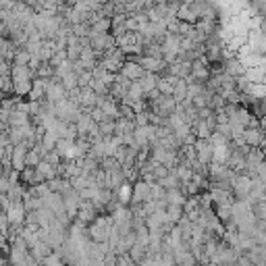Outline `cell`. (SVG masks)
Segmentation results:
<instances>
[{
    "label": "cell",
    "mask_w": 266,
    "mask_h": 266,
    "mask_svg": "<svg viewBox=\"0 0 266 266\" xmlns=\"http://www.w3.org/2000/svg\"><path fill=\"white\" fill-rule=\"evenodd\" d=\"M150 185L152 183H146L142 179H137L135 183H131V200H129V206H140L150 198Z\"/></svg>",
    "instance_id": "1"
},
{
    "label": "cell",
    "mask_w": 266,
    "mask_h": 266,
    "mask_svg": "<svg viewBox=\"0 0 266 266\" xmlns=\"http://www.w3.org/2000/svg\"><path fill=\"white\" fill-rule=\"evenodd\" d=\"M250 190H252V179L248 175H235L233 179V187H231V193L235 200H245L250 195Z\"/></svg>",
    "instance_id": "2"
},
{
    "label": "cell",
    "mask_w": 266,
    "mask_h": 266,
    "mask_svg": "<svg viewBox=\"0 0 266 266\" xmlns=\"http://www.w3.org/2000/svg\"><path fill=\"white\" fill-rule=\"evenodd\" d=\"M44 98H46L48 102L56 104V102H61V100H65V98H67V90H65L63 83L58 81V79L50 77V79L46 81V94H44Z\"/></svg>",
    "instance_id": "3"
},
{
    "label": "cell",
    "mask_w": 266,
    "mask_h": 266,
    "mask_svg": "<svg viewBox=\"0 0 266 266\" xmlns=\"http://www.w3.org/2000/svg\"><path fill=\"white\" fill-rule=\"evenodd\" d=\"M193 150H195V160H198V162L208 164L212 160V150H214V148L210 146L208 140H195Z\"/></svg>",
    "instance_id": "4"
},
{
    "label": "cell",
    "mask_w": 266,
    "mask_h": 266,
    "mask_svg": "<svg viewBox=\"0 0 266 266\" xmlns=\"http://www.w3.org/2000/svg\"><path fill=\"white\" fill-rule=\"evenodd\" d=\"M4 214H6V221H8L11 227H21L23 221H25V208H23L21 202L11 204V208H8Z\"/></svg>",
    "instance_id": "5"
},
{
    "label": "cell",
    "mask_w": 266,
    "mask_h": 266,
    "mask_svg": "<svg viewBox=\"0 0 266 266\" xmlns=\"http://www.w3.org/2000/svg\"><path fill=\"white\" fill-rule=\"evenodd\" d=\"M11 81L13 83H21V81H34L36 79V73L32 71L29 67H19V65H11Z\"/></svg>",
    "instance_id": "6"
},
{
    "label": "cell",
    "mask_w": 266,
    "mask_h": 266,
    "mask_svg": "<svg viewBox=\"0 0 266 266\" xmlns=\"http://www.w3.org/2000/svg\"><path fill=\"white\" fill-rule=\"evenodd\" d=\"M243 142L250 148H262L264 146V129H252V127H245L243 129Z\"/></svg>",
    "instance_id": "7"
},
{
    "label": "cell",
    "mask_w": 266,
    "mask_h": 266,
    "mask_svg": "<svg viewBox=\"0 0 266 266\" xmlns=\"http://www.w3.org/2000/svg\"><path fill=\"white\" fill-rule=\"evenodd\" d=\"M119 73L125 77V79H129V81H137V79H142V77L146 75L144 69L137 65V63H133V61H125Z\"/></svg>",
    "instance_id": "8"
},
{
    "label": "cell",
    "mask_w": 266,
    "mask_h": 266,
    "mask_svg": "<svg viewBox=\"0 0 266 266\" xmlns=\"http://www.w3.org/2000/svg\"><path fill=\"white\" fill-rule=\"evenodd\" d=\"M208 193H210V200H212V208H216V206H227V204H231L235 200L231 191L219 190V187H210Z\"/></svg>",
    "instance_id": "9"
},
{
    "label": "cell",
    "mask_w": 266,
    "mask_h": 266,
    "mask_svg": "<svg viewBox=\"0 0 266 266\" xmlns=\"http://www.w3.org/2000/svg\"><path fill=\"white\" fill-rule=\"evenodd\" d=\"M25 154H27V148L23 144H17L13 146V154H11V169L21 173L25 169Z\"/></svg>",
    "instance_id": "10"
},
{
    "label": "cell",
    "mask_w": 266,
    "mask_h": 266,
    "mask_svg": "<svg viewBox=\"0 0 266 266\" xmlns=\"http://www.w3.org/2000/svg\"><path fill=\"white\" fill-rule=\"evenodd\" d=\"M94 125H96V123L92 121L90 113H87V111H81V113H79V116H77V121H75L77 137H85V135H87V131H90Z\"/></svg>",
    "instance_id": "11"
},
{
    "label": "cell",
    "mask_w": 266,
    "mask_h": 266,
    "mask_svg": "<svg viewBox=\"0 0 266 266\" xmlns=\"http://www.w3.org/2000/svg\"><path fill=\"white\" fill-rule=\"evenodd\" d=\"M52 252H54V250L50 248V245H46V243H42V241H38L36 245H32V248H29V256H32V258H34L38 264H42Z\"/></svg>",
    "instance_id": "12"
},
{
    "label": "cell",
    "mask_w": 266,
    "mask_h": 266,
    "mask_svg": "<svg viewBox=\"0 0 266 266\" xmlns=\"http://www.w3.org/2000/svg\"><path fill=\"white\" fill-rule=\"evenodd\" d=\"M46 81L48 79H40V77H36V79L32 81V90H29L27 98L34 102H40L44 100V94H46Z\"/></svg>",
    "instance_id": "13"
},
{
    "label": "cell",
    "mask_w": 266,
    "mask_h": 266,
    "mask_svg": "<svg viewBox=\"0 0 266 266\" xmlns=\"http://www.w3.org/2000/svg\"><path fill=\"white\" fill-rule=\"evenodd\" d=\"M36 173L40 175L44 181H50V179H54V177H56V169L50 162H46V160H40L36 164Z\"/></svg>",
    "instance_id": "14"
},
{
    "label": "cell",
    "mask_w": 266,
    "mask_h": 266,
    "mask_svg": "<svg viewBox=\"0 0 266 266\" xmlns=\"http://www.w3.org/2000/svg\"><path fill=\"white\" fill-rule=\"evenodd\" d=\"M56 48H54V42L52 40H42V46H40V52H38V56H40L42 63H48L50 58L54 56Z\"/></svg>",
    "instance_id": "15"
},
{
    "label": "cell",
    "mask_w": 266,
    "mask_h": 266,
    "mask_svg": "<svg viewBox=\"0 0 266 266\" xmlns=\"http://www.w3.org/2000/svg\"><path fill=\"white\" fill-rule=\"evenodd\" d=\"M98 63H100V65L104 67V71H106V73L116 75V73L121 71V67H123V63H125V61H119V58H100Z\"/></svg>",
    "instance_id": "16"
},
{
    "label": "cell",
    "mask_w": 266,
    "mask_h": 266,
    "mask_svg": "<svg viewBox=\"0 0 266 266\" xmlns=\"http://www.w3.org/2000/svg\"><path fill=\"white\" fill-rule=\"evenodd\" d=\"M140 81V85H142V92H144V96L148 94V92H152V90H156V81H158V75H154V73H146L142 79H137Z\"/></svg>",
    "instance_id": "17"
},
{
    "label": "cell",
    "mask_w": 266,
    "mask_h": 266,
    "mask_svg": "<svg viewBox=\"0 0 266 266\" xmlns=\"http://www.w3.org/2000/svg\"><path fill=\"white\" fill-rule=\"evenodd\" d=\"M156 183H158V185L162 187V190H179V185H181V181H179V179H177V177H175L173 169L169 171V175H166V177H162V179H158Z\"/></svg>",
    "instance_id": "18"
},
{
    "label": "cell",
    "mask_w": 266,
    "mask_h": 266,
    "mask_svg": "<svg viewBox=\"0 0 266 266\" xmlns=\"http://www.w3.org/2000/svg\"><path fill=\"white\" fill-rule=\"evenodd\" d=\"M135 125L129 119H116L114 121V135H125V133H133Z\"/></svg>",
    "instance_id": "19"
},
{
    "label": "cell",
    "mask_w": 266,
    "mask_h": 266,
    "mask_svg": "<svg viewBox=\"0 0 266 266\" xmlns=\"http://www.w3.org/2000/svg\"><path fill=\"white\" fill-rule=\"evenodd\" d=\"M245 256L252 264H264V245H254L252 250L245 252Z\"/></svg>",
    "instance_id": "20"
},
{
    "label": "cell",
    "mask_w": 266,
    "mask_h": 266,
    "mask_svg": "<svg viewBox=\"0 0 266 266\" xmlns=\"http://www.w3.org/2000/svg\"><path fill=\"white\" fill-rule=\"evenodd\" d=\"M52 69H54V71H52V77H54V79L61 81L65 75L73 73V63H71V61H65V63L58 65V67H52Z\"/></svg>",
    "instance_id": "21"
},
{
    "label": "cell",
    "mask_w": 266,
    "mask_h": 266,
    "mask_svg": "<svg viewBox=\"0 0 266 266\" xmlns=\"http://www.w3.org/2000/svg\"><path fill=\"white\" fill-rule=\"evenodd\" d=\"M191 133L195 135V140H208L210 137V131H208V127H206L204 121H195L191 125Z\"/></svg>",
    "instance_id": "22"
},
{
    "label": "cell",
    "mask_w": 266,
    "mask_h": 266,
    "mask_svg": "<svg viewBox=\"0 0 266 266\" xmlns=\"http://www.w3.org/2000/svg\"><path fill=\"white\" fill-rule=\"evenodd\" d=\"M166 219H169L171 225H177V221L183 216V208L181 206H171V204H166Z\"/></svg>",
    "instance_id": "23"
},
{
    "label": "cell",
    "mask_w": 266,
    "mask_h": 266,
    "mask_svg": "<svg viewBox=\"0 0 266 266\" xmlns=\"http://www.w3.org/2000/svg\"><path fill=\"white\" fill-rule=\"evenodd\" d=\"M29 58H32V54H29L25 48H17L15 50V56H13V63L11 65H19V67H27Z\"/></svg>",
    "instance_id": "24"
},
{
    "label": "cell",
    "mask_w": 266,
    "mask_h": 266,
    "mask_svg": "<svg viewBox=\"0 0 266 266\" xmlns=\"http://www.w3.org/2000/svg\"><path fill=\"white\" fill-rule=\"evenodd\" d=\"M56 140H58L56 131H46V133L42 135V142H40V146L44 148L46 152H50V150H54V144H56Z\"/></svg>",
    "instance_id": "25"
},
{
    "label": "cell",
    "mask_w": 266,
    "mask_h": 266,
    "mask_svg": "<svg viewBox=\"0 0 266 266\" xmlns=\"http://www.w3.org/2000/svg\"><path fill=\"white\" fill-rule=\"evenodd\" d=\"M36 214H38V227H40V229H46V227L50 225V221L54 219V214L50 210H46V208L36 210Z\"/></svg>",
    "instance_id": "26"
},
{
    "label": "cell",
    "mask_w": 266,
    "mask_h": 266,
    "mask_svg": "<svg viewBox=\"0 0 266 266\" xmlns=\"http://www.w3.org/2000/svg\"><path fill=\"white\" fill-rule=\"evenodd\" d=\"M98 166H100V169H102L104 173H111V171H119V169H121V164L116 162V160L113 158V156H104V158H102L100 162H98Z\"/></svg>",
    "instance_id": "27"
},
{
    "label": "cell",
    "mask_w": 266,
    "mask_h": 266,
    "mask_svg": "<svg viewBox=\"0 0 266 266\" xmlns=\"http://www.w3.org/2000/svg\"><path fill=\"white\" fill-rule=\"evenodd\" d=\"M127 256H129V258L135 262V264H140L144 258H146V248H142V245H131L129 248V252H127Z\"/></svg>",
    "instance_id": "28"
},
{
    "label": "cell",
    "mask_w": 266,
    "mask_h": 266,
    "mask_svg": "<svg viewBox=\"0 0 266 266\" xmlns=\"http://www.w3.org/2000/svg\"><path fill=\"white\" fill-rule=\"evenodd\" d=\"M195 210H200V202H198V195H190L183 204V214H191Z\"/></svg>",
    "instance_id": "29"
},
{
    "label": "cell",
    "mask_w": 266,
    "mask_h": 266,
    "mask_svg": "<svg viewBox=\"0 0 266 266\" xmlns=\"http://www.w3.org/2000/svg\"><path fill=\"white\" fill-rule=\"evenodd\" d=\"M227 106V102L223 100V98L219 96V94H212V98L208 100V108L212 113H219V111H223V108Z\"/></svg>",
    "instance_id": "30"
},
{
    "label": "cell",
    "mask_w": 266,
    "mask_h": 266,
    "mask_svg": "<svg viewBox=\"0 0 266 266\" xmlns=\"http://www.w3.org/2000/svg\"><path fill=\"white\" fill-rule=\"evenodd\" d=\"M52 71H54V69L50 67V63H42L40 67L36 69V77H40V79H50Z\"/></svg>",
    "instance_id": "31"
},
{
    "label": "cell",
    "mask_w": 266,
    "mask_h": 266,
    "mask_svg": "<svg viewBox=\"0 0 266 266\" xmlns=\"http://www.w3.org/2000/svg\"><path fill=\"white\" fill-rule=\"evenodd\" d=\"M71 34H73L75 38H87V34H90V25H87V23L71 25Z\"/></svg>",
    "instance_id": "32"
},
{
    "label": "cell",
    "mask_w": 266,
    "mask_h": 266,
    "mask_svg": "<svg viewBox=\"0 0 266 266\" xmlns=\"http://www.w3.org/2000/svg\"><path fill=\"white\" fill-rule=\"evenodd\" d=\"M98 131H100L102 137L114 135V121H104V123H100V125H98Z\"/></svg>",
    "instance_id": "33"
},
{
    "label": "cell",
    "mask_w": 266,
    "mask_h": 266,
    "mask_svg": "<svg viewBox=\"0 0 266 266\" xmlns=\"http://www.w3.org/2000/svg\"><path fill=\"white\" fill-rule=\"evenodd\" d=\"M61 83H63V87H65L67 92L75 90V87H77V75H75V73H69V75H65L63 79H61Z\"/></svg>",
    "instance_id": "34"
},
{
    "label": "cell",
    "mask_w": 266,
    "mask_h": 266,
    "mask_svg": "<svg viewBox=\"0 0 266 266\" xmlns=\"http://www.w3.org/2000/svg\"><path fill=\"white\" fill-rule=\"evenodd\" d=\"M127 94H129L133 100H142V98H144V92H142L140 81H131V85H129V90H127Z\"/></svg>",
    "instance_id": "35"
},
{
    "label": "cell",
    "mask_w": 266,
    "mask_h": 266,
    "mask_svg": "<svg viewBox=\"0 0 266 266\" xmlns=\"http://www.w3.org/2000/svg\"><path fill=\"white\" fill-rule=\"evenodd\" d=\"M150 198L152 200H164V190L158 183H152L150 185Z\"/></svg>",
    "instance_id": "36"
},
{
    "label": "cell",
    "mask_w": 266,
    "mask_h": 266,
    "mask_svg": "<svg viewBox=\"0 0 266 266\" xmlns=\"http://www.w3.org/2000/svg\"><path fill=\"white\" fill-rule=\"evenodd\" d=\"M42 160H46V162H50L52 166H56V164H61V162H63V158H61V156H58V154H56V150H50V152H46Z\"/></svg>",
    "instance_id": "37"
},
{
    "label": "cell",
    "mask_w": 266,
    "mask_h": 266,
    "mask_svg": "<svg viewBox=\"0 0 266 266\" xmlns=\"http://www.w3.org/2000/svg\"><path fill=\"white\" fill-rule=\"evenodd\" d=\"M65 61H67V52H65V50H56L54 56H52L48 63H50V67H58V65L65 63Z\"/></svg>",
    "instance_id": "38"
},
{
    "label": "cell",
    "mask_w": 266,
    "mask_h": 266,
    "mask_svg": "<svg viewBox=\"0 0 266 266\" xmlns=\"http://www.w3.org/2000/svg\"><path fill=\"white\" fill-rule=\"evenodd\" d=\"M67 61H71V63H75V61H79V52H81V48L79 46H73V48H67Z\"/></svg>",
    "instance_id": "39"
},
{
    "label": "cell",
    "mask_w": 266,
    "mask_h": 266,
    "mask_svg": "<svg viewBox=\"0 0 266 266\" xmlns=\"http://www.w3.org/2000/svg\"><path fill=\"white\" fill-rule=\"evenodd\" d=\"M148 108H150V104H148L144 98L142 100H135L133 104H131V111H133V114H137V113H144V111H148Z\"/></svg>",
    "instance_id": "40"
},
{
    "label": "cell",
    "mask_w": 266,
    "mask_h": 266,
    "mask_svg": "<svg viewBox=\"0 0 266 266\" xmlns=\"http://www.w3.org/2000/svg\"><path fill=\"white\" fill-rule=\"evenodd\" d=\"M125 29H127V32H137L135 13H133V15H127V19H125Z\"/></svg>",
    "instance_id": "41"
},
{
    "label": "cell",
    "mask_w": 266,
    "mask_h": 266,
    "mask_svg": "<svg viewBox=\"0 0 266 266\" xmlns=\"http://www.w3.org/2000/svg\"><path fill=\"white\" fill-rule=\"evenodd\" d=\"M116 266H137V264L127 254H121V256H116Z\"/></svg>",
    "instance_id": "42"
},
{
    "label": "cell",
    "mask_w": 266,
    "mask_h": 266,
    "mask_svg": "<svg viewBox=\"0 0 266 266\" xmlns=\"http://www.w3.org/2000/svg\"><path fill=\"white\" fill-rule=\"evenodd\" d=\"M212 114V111L208 106H204V108H198V121H204V119H208V116Z\"/></svg>",
    "instance_id": "43"
},
{
    "label": "cell",
    "mask_w": 266,
    "mask_h": 266,
    "mask_svg": "<svg viewBox=\"0 0 266 266\" xmlns=\"http://www.w3.org/2000/svg\"><path fill=\"white\" fill-rule=\"evenodd\" d=\"M204 123H206V127H208V131L212 133V131L216 129V119H214V113L208 116V119H204Z\"/></svg>",
    "instance_id": "44"
},
{
    "label": "cell",
    "mask_w": 266,
    "mask_h": 266,
    "mask_svg": "<svg viewBox=\"0 0 266 266\" xmlns=\"http://www.w3.org/2000/svg\"><path fill=\"white\" fill-rule=\"evenodd\" d=\"M152 2H154V4H166L169 0H152Z\"/></svg>",
    "instance_id": "45"
},
{
    "label": "cell",
    "mask_w": 266,
    "mask_h": 266,
    "mask_svg": "<svg viewBox=\"0 0 266 266\" xmlns=\"http://www.w3.org/2000/svg\"><path fill=\"white\" fill-rule=\"evenodd\" d=\"M96 266H106V264H104L102 260H98V262H96Z\"/></svg>",
    "instance_id": "46"
},
{
    "label": "cell",
    "mask_w": 266,
    "mask_h": 266,
    "mask_svg": "<svg viewBox=\"0 0 266 266\" xmlns=\"http://www.w3.org/2000/svg\"><path fill=\"white\" fill-rule=\"evenodd\" d=\"M106 266H116V262H114V264H106Z\"/></svg>",
    "instance_id": "47"
},
{
    "label": "cell",
    "mask_w": 266,
    "mask_h": 266,
    "mask_svg": "<svg viewBox=\"0 0 266 266\" xmlns=\"http://www.w3.org/2000/svg\"><path fill=\"white\" fill-rule=\"evenodd\" d=\"M0 171H2V162H0Z\"/></svg>",
    "instance_id": "48"
},
{
    "label": "cell",
    "mask_w": 266,
    "mask_h": 266,
    "mask_svg": "<svg viewBox=\"0 0 266 266\" xmlns=\"http://www.w3.org/2000/svg\"><path fill=\"white\" fill-rule=\"evenodd\" d=\"M127 2H129V0H127Z\"/></svg>",
    "instance_id": "49"
}]
</instances>
